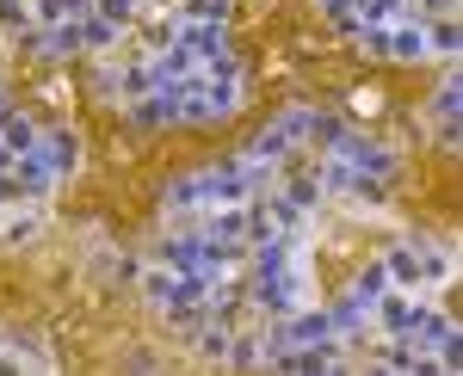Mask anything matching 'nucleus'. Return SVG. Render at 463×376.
I'll use <instances>...</instances> for the list:
<instances>
[{
	"label": "nucleus",
	"instance_id": "obj_13",
	"mask_svg": "<svg viewBox=\"0 0 463 376\" xmlns=\"http://www.w3.org/2000/svg\"><path fill=\"white\" fill-rule=\"evenodd\" d=\"M383 272H390V284H420L414 247H390V253H383Z\"/></svg>",
	"mask_w": 463,
	"mask_h": 376
},
{
	"label": "nucleus",
	"instance_id": "obj_17",
	"mask_svg": "<svg viewBox=\"0 0 463 376\" xmlns=\"http://www.w3.org/2000/svg\"><path fill=\"white\" fill-rule=\"evenodd\" d=\"M25 19H32L25 0H0V25H25Z\"/></svg>",
	"mask_w": 463,
	"mask_h": 376
},
{
	"label": "nucleus",
	"instance_id": "obj_14",
	"mask_svg": "<svg viewBox=\"0 0 463 376\" xmlns=\"http://www.w3.org/2000/svg\"><path fill=\"white\" fill-rule=\"evenodd\" d=\"M229 364L260 371V364H266V340H248V334H241V340H229Z\"/></svg>",
	"mask_w": 463,
	"mask_h": 376
},
{
	"label": "nucleus",
	"instance_id": "obj_1",
	"mask_svg": "<svg viewBox=\"0 0 463 376\" xmlns=\"http://www.w3.org/2000/svg\"><path fill=\"white\" fill-rule=\"evenodd\" d=\"M327 155H334V161H346V167H358V173H371V179H383V185L402 173L395 148H383V142H371V136H353V130H340V136L327 142Z\"/></svg>",
	"mask_w": 463,
	"mask_h": 376
},
{
	"label": "nucleus",
	"instance_id": "obj_12",
	"mask_svg": "<svg viewBox=\"0 0 463 376\" xmlns=\"http://www.w3.org/2000/svg\"><path fill=\"white\" fill-rule=\"evenodd\" d=\"M111 43H118V25L99 19V13H87L80 19V50H111Z\"/></svg>",
	"mask_w": 463,
	"mask_h": 376
},
{
	"label": "nucleus",
	"instance_id": "obj_7",
	"mask_svg": "<svg viewBox=\"0 0 463 376\" xmlns=\"http://www.w3.org/2000/svg\"><path fill=\"white\" fill-rule=\"evenodd\" d=\"M402 6L408 0H353V19L358 25H402Z\"/></svg>",
	"mask_w": 463,
	"mask_h": 376
},
{
	"label": "nucleus",
	"instance_id": "obj_6",
	"mask_svg": "<svg viewBox=\"0 0 463 376\" xmlns=\"http://www.w3.org/2000/svg\"><path fill=\"white\" fill-rule=\"evenodd\" d=\"M371 315H377L390 334H408V321H414V303H408V296H395V290H383V296L371 303Z\"/></svg>",
	"mask_w": 463,
	"mask_h": 376
},
{
	"label": "nucleus",
	"instance_id": "obj_10",
	"mask_svg": "<svg viewBox=\"0 0 463 376\" xmlns=\"http://www.w3.org/2000/svg\"><path fill=\"white\" fill-rule=\"evenodd\" d=\"M383 290H390V272H383V259H377V266H364V272H358V284L353 290H346V296H353V303H377V296H383Z\"/></svg>",
	"mask_w": 463,
	"mask_h": 376
},
{
	"label": "nucleus",
	"instance_id": "obj_16",
	"mask_svg": "<svg viewBox=\"0 0 463 376\" xmlns=\"http://www.w3.org/2000/svg\"><path fill=\"white\" fill-rule=\"evenodd\" d=\"M93 13L111 19V25H130V19H137V0H93Z\"/></svg>",
	"mask_w": 463,
	"mask_h": 376
},
{
	"label": "nucleus",
	"instance_id": "obj_11",
	"mask_svg": "<svg viewBox=\"0 0 463 376\" xmlns=\"http://www.w3.org/2000/svg\"><path fill=\"white\" fill-rule=\"evenodd\" d=\"M458 105H463V74H445V87L432 93V118H439V124H451V118H458Z\"/></svg>",
	"mask_w": 463,
	"mask_h": 376
},
{
	"label": "nucleus",
	"instance_id": "obj_20",
	"mask_svg": "<svg viewBox=\"0 0 463 376\" xmlns=\"http://www.w3.org/2000/svg\"><path fill=\"white\" fill-rule=\"evenodd\" d=\"M6 118H13V105H6V93H0V124H6Z\"/></svg>",
	"mask_w": 463,
	"mask_h": 376
},
{
	"label": "nucleus",
	"instance_id": "obj_5",
	"mask_svg": "<svg viewBox=\"0 0 463 376\" xmlns=\"http://www.w3.org/2000/svg\"><path fill=\"white\" fill-rule=\"evenodd\" d=\"M427 56V32L420 25H390V62H420Z\"/></svg>",
	"mask_w": 463,
	"mask_h": 376
},
{
	"label": "nucleus",
	"instance_id": "obj_9",
	"mask_svg": "<svg viewBox=\"0 0 463 376\" xmlns=\"http://www.w3.org/2000/svg\"><path fill=\"white\" fill-rule=\"evenodd\" d=\"M87 13H93V0H37V19L43 25H74Z\"/></svg>",
	"mask_w": 463,
	"mask_h": 376
},
{
	"label": "nucleus",
	"instance_id": "obj_8",
	"mask_svg": "<svg viewBox=\"0 0 463 376\" xmlns=\"http://www.w3.org/2000/svg\"><path fill=\"white\" fill-rule=\"evenodd\" d=\"M37 136H43V130H37L32 118H19V111H13V118L0 124V148H13V155H25V148H37Z\"/></svg>",
	"mask_w": 463,
	"mask_h": 376
},
{
	"label": "nucleus",
	"instance_id": "obj_19",
	"mask_svg": "<svg viewBox=\"0 0 463 376\" xmlns=\"http://www.w3.org/2000/svg\"><path fill=\"white\" fill-rule=\"evenodd\" d=\"M420 13H451V0H414Z\"/></svg>",
	"mask_w": 463,
	"mask_h": 376
},
{
	"label": "nucleus",
	"instance_id": "obj_18",
	"mask_svg": "<svg viewBox=\"0 0 463 376\" xmlns=\"http://www.w3.org/2000/svg\"><path fill=\"white\" fill-rule=\"evenodd\" d=\"M13 198H25V192H19V179H13V173H0V204H13Z\"/></svg>",
	"mask_w": 463,
	"mask_h": 376
},
{
	"label": "nucleus",
	"instance_id": "obj_2",
	"mask_svg": "<svg viewBox=\"0 0 463 376\" xmlns=\"http://www.w3.org/2000/svg\"><path fill=\"white\" fill-rule=\"evenodd\" d=\"M174 43H179V50H192L198 62H211V56H222V50H229V25H211V19H179V25H174Z\"/></svg>",
	"mask_w": 463,
	"mask_h": 376
},
{
	"label": "nucleus",
	"instance_id": "obj_3",
	"mask_svg": "<svg viewBox=\"0 0 463 376\" xmlns=\"http://www.w3.org/2000/svg\"><path fill=\"white\" fill-rule=\"evenodd\" d=\"M25 155H37L50 173H69L74 167V136L69 130H50V136H37V148H25Z\"/></svg>",
	"mask_w": 463,
	"mask_h": 376
},
{
	"label": "nucleus",
	"instance_id": "obj_15",
	"mask_svg": "<svg viewBox=\"0 0 463 376\" xmlns=\"http://www.w3.org/2000/svg\"><path fill=\"white\" fill-rule=\"evenodd\" d=\"M427 50H445V56L458 50V19H451V13H445V19H439V25L427 32Z\"/></svg>",
	"mask_w": 463,
	"mask_h": 376
},
{
	"label": "nucleus",
	"instance_id": "obj_4",
	"mask_svg": "<svg viewBox=\"0 0 463 376\" xmlns=\"http://www.w3.org/2000/svg\"><path fill=\"white\" fill-rule=\"evenodd\" d=\"M130 124H137V130H161V124H174V99H167V93H143V99L130 105Z\"/></svg>",
	"mask_w": 463,
	"mask_h": 376
}]
</instances>
